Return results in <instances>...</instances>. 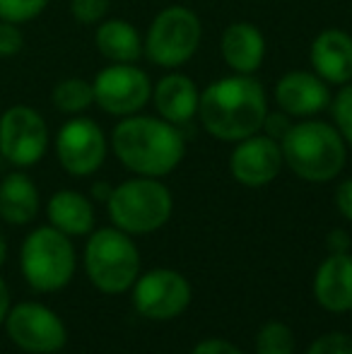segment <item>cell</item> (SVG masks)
<instances>
[{
    "mask_svg": "<svg viewBox=\"0 0 352 354\" xmlns=\"http://www.w3.org/2000/svg\"><path fill=\"white\" fill-rule=\"evenodd\" d=\"M268 116L266 89L254 75H230L207 84L198 102L203 131L220 142H239L263 131Z\"/></svg>",
    "mask_w": 352,
    "mask_h": 354,
    "instance_id": "cell-1",
    "label": "cell"
},
{
    "mask_svg": "<svg viewBox=\"0 0 352 354\" xmlns=\"http://www.w3.org/2000/svg\"><path fill=\"white\" fill-rule=\"evenodd\" d=\"M41 207L39 188L27 174L12 171L0 181V219L12 227L32 224Z\"/></svg>",
    "mask_w": 352,
    "mask_h": 354,
    "instance_id": "cell-19",
    "label": "cell"
},
{
    "mask_svg": "<svg viewBox=\"0 0 352 354\" xmlns=\"http://www.w3.org/2000/svg\"><path fill=\"white\" fill-rule=\"evenodd\" d=\"M191 354H244L230 340H220V337H207V340L198 342L191 350Z\"/></svg>",
    "mask_w": 352,
    "mask_h": 354,
    "instance_id": "cell-29",
    "label": "cell"
},
{
    "mask_svg": "<svg viewBox=\"0 0 352 354\" xmlns=\"http://www.w3.org/2000/svg\"><path fill=\"white\" fill-rule=\"evenodd\" d=\"M8 311H10V289H8V284L3 282V277H0V326H3L5 318H8Z\"/></svg>",
    "mask_w": 352,
    "mask_h": 354,
    "instance_id": "cell-33",
    "label": "cell"
},
{
    "mask_svg": "<svg viewBox=\"0 0 352 354\" xmlns=\"http://www.w3.org/2000/svg\"><path fill=\"white\" fill-rule=\"evenodd\" d=\"M24 48V34L19 24L0 19V58H12Z\"/></svg>",
    "mask_w": 352,
    "mask_h": 354,
    "instance_id": "cell-28",
    "label": "cell"
},
{
    "mask_svg": "<svg viewBox=\"0 0 352 354\" xmlns=\"http://www.w3.org/2000/svg\"><path fill=\"white\" fill-rule=\"evenodd\" d=\"M109 0H71V15L80 24H99L106 19Z\"/></svg>",
    "mask_w": 352,
    "mask_h": 354,
    "instance_id": "cell-27",
    "label": "cell"
},
{
    "mask_svg": "<svg viewBox=\"0 0 352 354\" xmlns=\"http://www.w3.org/2000/svg\"><path fill=\"white\" fill-rule=\"evenodd\" d=\"M94 46L109 63H136L142 56V37L126 19H102L94 32Z\"/></svg>",
    "mask_w": 352,
    "mask_h": 354,
    "instance_id": "cell-21",
    "label": "cell"
},
{
    "mask_svg": "<svg viewBox=\"0 0 352 354\" xmlns=\"http://www.w3.org/2000/svg\"><path fill=\"white\" fill-rule=\"evenodd\" d=\"M306 354H352V335L343 330L324 333L306 347Z\"/></svg>",
    "mask_w": 352,
    "mask_h": 354,
    "instance_id": "cell-26",
    "label": "cell"
},
{
    "mask_svg": "<svg viewBox=\"0 0 352 354\" xmlns=\"http://www.w3.org/2000/svg\"><path fill=\"white\" fill-rule=\"evenodd\" d=\"M333 201H335L338 212L343 214V219H348V222L352 224V178H345V181L338 183Z\"/></svg>",
    "mask_w": 352,
    "mask_h": 354,
    "instance_id": "cell-31",
    "label": "cell"
},
{
    "mask_svg": "<svg viewBox=\"0 0 352 354\" xmlns=\"http://www.w3.org/2000/svg\"><path fill=\"white\" fill-rule=\"evenodd\" d=\"M256 354H295L292 328L282 321H268L256 333Z\"/></svg>",
    "mask_w": 352,
    "mask_h": 354,
    "instance_id": "cell-23",
    "label": "cell"
},
{
    "mask_svg": "<svg viewBox=\"0 0 352 354\" xmlns=\"http://www.w3.org/2000/svg\"><path fill=\"white\" fill-rule=\"evenodd\" d=\"M109 152V142L102 126L92 118L73 116L58 128L56 157L63 171L75 178L92 176L102 169Z\"/></svg>",
    "mask_w": 352,
    "mask_h": 354,
    "instance_id": "cell-11",
    "label": "cell"
},
{
    "mask_svg": "<svg viewBox=\"0 0 352 354\" xmlns=\"http://www.w3.org/2000/svg\"><path fill=\"white\" fill-rule=\"evenodd\" d=\"M290 126H292V121H290V116H287V113H282V111L270 113V111H268L266 123H263V131H261V133H266V136L275 138V140L280 142L282 136L290 131Z\"/></svg>",
    "mask_w": 352,
    "mask_h": 354,
    "instance_id": "cell-30",
    "label": "cell"
},
{
    "mask_svg": "<svg viewBox=\"0 0 352 354\" xmlns=\"http://www.w3.org/2000/svg\"><path fill=\"white\" fill-rule=\"evenodd\" d=\"M94 104L109 116L126 118L150 104L152 82L136 63H109L92 80Z\"/></svg>",
    "mask_w": 352,
    "mask_h": 354,
    "instance_id": "cell-8",
    "label": "cell"
},
{
    "mask_svg": "<svg viewBox=\"0 0 352 354\" xmlns=\"http://www.w3.org/2000/svg\"><path fill=\"white\" fill-rule=\"evenodd\" d=\"M46 118L27 104H15L0 116V157L17 169H29L48 149Z\"/></svg>",
    "mask_w": 352,
    "mask_h": 354,
    "instance_id": "cell-9",
    "label": "cell"
},
{
    "mask_svg": "<svg viewBox=\"0 0 352 354\" xmlns=\"http://www.w3.org/2000/svg\"><path fill=\"white\" fill-rule=\"evenodd\" d=\"M191 297L188 280L169 268H155L133 284V306L147 321H174L188 308Z\"/></svg>",
    "mask_w": 352,
    "mask_h": 354,
    "instance_id": "cell-12",
    "label": "cell"
},
{
    "mask_svg": "<svg viewBox=\"0 0 352 354\" xmlns=\"http://www.w3.org/2000/svg\"><path fill=\"white\" fill-rule=\"evenodd\" d=\"M203 41L201 17L186 5H169L160 10L142 39L147 61L165 71H176L193 61Z\"/></svg>",
    "mask_w": 352,
    "mask_h": 354,
    "instance_id": "cell-7",
    "label": "cell"
},
{
    "mask_svg": "<svg viewBox=\"0 0 352 354\" xmlns=\"http://www.w3.org/2000/svg\"><path fill=\"white\" fill-rule=\"evenodd\" d=\"M282 149L275 138L256 133L234 142L230 154V174L237 183L246 188H263L272 183L282 171Z\"/></svg>",
    "mask_w": 352,
    "mask_h": 354,
    "instance_id": "cell-13",
    "label": "cell"
},
{
    "mask_svg": "<svg viewBox=\"0 0 352 354\" xmlns=\"http://www.w3.org/2000/svg\"><path fill=\"white\" fill-rule=\"evenodd\" d=\"M150 102L155 104L160 118L174 123V126H186L198 116L201 89L188 75L169 73L152 87Z\"/></svg>",
    "mask_w": 352,
    "mask_h": 354,
    "instance_id": "cell-17",
    "label": "cell"
},
{
    "mask_svg": "<svg viewBox=\"0 0 352 354\" xmlns=\"http://www.w3.org/2000/svg\"><path fill=\"white\" fill-rule=\"evenodd\" d=\"M85 272L104 294H123L140 277V251L131 234L104 227L89 234L85 246Z\"/></svg>",
    "mask_w": 352,
    "mask_h": 354,
    "instance_id": "cell-5",
    "label": "cell"
},
{
    "mask_svg": "<svg viewBox=\"0 0 352 354\" xmlns=\"http://www.w3.org/2000/svg\"><path fill=\"white\" fill-rule=\"evenodd\" d=\"M116 159L136 176L162 178L186 157V140L178 126L165 118L133 113L116 123L111 133Z\"/></svg>",
    "mask_w": 352,
    "mask_h": 354,
    "instance_id": "cell-2",
    "label": "cell"
},
{
    "mask_svg": "<svg viewBox=\"0 0 352 354\" xmlns=\"http://www.w3.org/2000/svg\"><path fill=\"white\" fill-rule=\"evenodd\" d=\"M5 258H8V241H5V236L0 234V268L5 266Z\"/></svg>",
    "mask_w": 352,
    "mask_h": 354,
    "instance_id": "cell-35",
    "label": "cell"
},
{
    "mask_svg": "<svg viewBox=\"0 0 352 354\" xmlns=\"http://www.w3.org/2000/svg\"><path fill=\"white\" fill-rule=\"evenodd\" d=\"M280 149L290 171L309 183L333 181L348 162V145L338 128L316 118L292 123L282 136Z\"/></svg>",
    "mask_w": 352,
    "mask_h": 354,
    "instance_id": "cell-3",
    "label": "cell"
},
{
    "mask_svg": "<svg viewBox=\"0 0 352 354\" xmlns=\"http://www.w3.org/2000/svg\"><path fill=\"white\" fill-rule=\"evenodd\" d=\"M106 207L113 227L133 236L165 227L174 212V198L160 178L138 176L113 186Z\"/></svg>",
    "mask_w": 352,
    "mask_h": 354,
    "instance_id": "cell-4",
    "label": "cell"
},
{
    "mask_svg": "<svg viewBox=\"0 0 352 354\" xmlns=\"http://www.w3.org/2000/svg\"><path fill=\"white\" fill-rule=\"evenodd\" d=\"M220 53L230 71L237 75H254L263 66L266 37L251 22H232L222 32Z\"/></svg>",
    "mask_w": 352,
    "mask_h": 354,
    "instance_id": "cell-18",
    "label": "cell"
},
{
    "mask_svg": "<svg viewBox=\"0 0 352 354\" xmlns=\"http://www.w3.org/2000/svg\"><path fill=\"white\" fill-rule=\"evenodd\" d=\"M331 87L314 71H290L275 84V104L290 118H311L331 106Z\"/></svg>",
    "mask_w": 352,
    "mask_h": 354,
    "instance_id": "cell-14",
    "label": "cell"
},
{
    "mask_svg": "<svg viewBox=\"0 0 352 354\" xmlns=\"http://www.w3.org/2000/svg\"><path fill=\"white\" fill-rule=\"evenodd\" d=\"M309 63L324 82L335 87L352 82V37L343 29H324L311 41Z\"/></svg>",
    "mask_w": 352,
    "mask_h": 354,
    "instance_id": "cell-15",
    "label": "cell"
},
{
    "mask_svg": "<svg viewBox=\"0 0 352 354\" xmlns=\"http://www.w3.org/2000/svg\"><path fill=\"white\" fill-rule=\"evenodd\" d=\"M48 0H0V19L12 24H27L46 10Z\"/></svg>",
    "mask_w": 352,
    "mask_h": 354,
    "instance_id": "cell-25",
    "label": "cell"
},
{
    "mask_svg": "<svg viewBox=\"0 0 352 354\" xmlns=\"http://www.w3.org/2000/svg\"><path fill=\"white\" fill-rule=\"evenodd\" d=\"M314 299L331 313L352 311V253H328L314 275Z\"/></svg>",
    "mask_w": 352,
    "mask_h": 354,
    "instance_id": "cell-16",
    "label": "cell"
},
{
    "mask_svg": "<svg viewBox=\"0 0 352 354\" xmlns=\"http://www.w3.org/2000/svg\"><path fill=\"white\" fill-rule=\"evenodd\" d=\"M46 214L51 227L66 236H85L94 229V205L77 191H58L48 198Z\"/></svg>",
    "mask_w": 352,
    "mask_h": 354,
    "instance_id": "cell-20",
    "label": "cell"
},
{
    "mask_svg": "<svg viewBox=\"0 0 352 354\" xmlns=\"http://www.w3.org/2000/svg\"><path fill=\"white\" fill-rule=\"evenodd\" d=\"M111 191H113L111 183L97 181V183L92 186V198H94V201H99V203H106V201H109V196H111Z\"/></svg>",
    "mask_w": 352,
    "mask_h": 354,
    "instance_id": "cell-34",
    "label": "cell"
},
{
    "mask_svg": "<svg viewBox=\"0 0 352 354\" xmlns=\"http://www.w3.org/2000/svg\"><path fill=\"white\" fill-rule=\"evenodd\" d=\"M331 113H333V126L343 136L348 147H352V82L343 84L340 92L331 99Z\"/></svg>",
    "mask_w": 352,
    "mask_h": 354,
    "instance_id": "cell-24",
    "label": "cell"
},
{
    "mask_svg": "<svg viewBox=\"0 0 352 354\" xmlns=\"http://www.w3.org/2000/svg\"><path fill=\"white\" fill-rule=\"evenodd\" d=\"M51 104L56 111L66 116H80L94 104V89L92 82L82 77H66L53 87Z\"/></svg>",
    "mask_w": 352,
    "mask_h": 354,
    "instance_id": "cell-22",
    "label": "cell"
},
{
    "mask_svg": "<svg viewBox=\"0 0 352 354\" xmlns=\"http://www.w3.org/2000/svg\"><path fill=\"white\" fill-rule=\"evenodd\" d=\"M5 330L19 350L29 354H56L68 342V328L61 316L37 301L10 306Z\"/></svg>",
    "mask_w": 352,
    "mask_h": 354,
    "instance_id": "cell-10",
    "label": "cell"
},
{
    "mask_svg": "<svg viewBox=\"0 0 352 354\" xmlns=\"http://www.w3.org/2000/svg\"><path fill=\"white\" fill-rule=\"evenodd\" d=\"M328 243V251L331 253H350V246H352V239L345 229H333L326 239Z\"/></svg>",
    "mask_w": 352,
    "mask_h": 354,
    "instance_id": "cell-32",
    "label": "cell"
},
{
    "mask_svg": "<svg viewBox=\"0 0 352 354\" xmlns=\"http://www.w3.org/2000/svg\"><path fill=\"white\" fill-rule=\"evenodd\" d=\"M19 268L32 289L41 294L61 292L75 275V248L71 236L51 224L37 227L22 241Z\"/></svg>",
    "mask_w": 352,
    "mask_h": 354,
    "instance_id": "cell-6",
    "label": "cell"
}]
</instances>
